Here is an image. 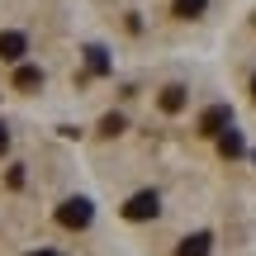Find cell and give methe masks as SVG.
I'll return each mask as SVG.
<instances>
[{
	"instance_id": "4",
	"label": "cell",
	"mask_w": 256,
	"mask_h": 256,
	"mask_svg": "<svg viewBox=\"0 0 256 256\" xmlns=\"http://www.w3.org/2000/svg\"><path fill=\"white\" fill-rule=\"evenodd\" d=\"M28 52V38L24 34H0V62H19Z\"/></svg>"
},
{
	"instance_id": "1",
	"label": "cell",
	"mask_w": 256,
	"mask_h": 256,
	"mask_svg": "<svg viewBox=\"0 0 256 256\" xmlns=\"http://www.w3.org/2000/svg\"><path fill=\"white\" fill-rule=\"evenodd\" d=\"M90 200H66L62 209H57V223L62 228H72V232H81V228H90Z\"/></svg>"
},
{
	"instance_id": "8",
	"label": "cell",
	"mask_w": 256,
	"mask_h": 256,
	"mask_svg": "<svg viewBox=\"0 0 256 256\" xmlns=\"http://www.w3.org/2000/svg\"><path fill=\"white\" fill-rule=\"evenodd\" d=\"M218 152L223 156H242V138L232 133V128H223V133H218Z\"/></svg>"
},
{
	"instance_id": "2",
	"label": "cell",
	"mask_w": 256,
	"mask_h": 256,
	"mask_svg": "<svg viewBox=\"0 0 256 256\" xmlns=\"http://www.w3.org/2000/svg\"><path fill=\"white\" fill-rule=\"evenodd\" d=\"M162 214V200H156V190H138L133 200L124 204V218H133V223H142V218H156Z\"/></svg>"
},
{
	"instance_id": "11",
	"label": "cell",
	"mask_w": 256,
	"mask_h": 256,
	"mask_svg": "<svg viewBox=\"0 0 256 256\" xmlns=\"http://www.w3.org/2000/svg\"><path fill=\"white\" fill-rule=\"evenodd\" d=\"M100 133L104 138H119L124 133V114H104V119H100Z\"/></svg>"
},
{
	"instance_id": "10",
	"label": "cell",
	"mask_w": 256,
	"mask_h": 256,
	"mask_svg": "<svg viewBox=\"0 0 256 256\" xmlns=\"http://www.w3.org/2000/svg\"><path fill=\"white\" fill-rule=\"evenodd\" d=\"M86 62H90V72H95V76L110 72V57H104V48H86Z\"/></svg>"
},
{
	"instance_id": "5",
	"label": "cell",
	"mask_w": 256,
	"mask_h": 256,
	"mask_svg": "<svg viewBox=\"0 0 256 256\" xmlns=\"http://www.w3.org/2000/svg\"><path fill=\"white\" fill-rule=\"evenodd\" d=\"M209 247H214L209 232H194V238H185L180 247H176V256H209Z\"/></svg>"
},
{
	"instance_id": "12",
	"label": "cell",
	"mask_w": 256,
	"mask_h": 256,
	"mask_svg": "<svg viewBox=\"0 0 256 256\" xmlns=\"http://www.w3.org/2000/svg\"><path fill=\"white\" fill-rule=\"evenodd\" d=\"M5 147H10V133H5V128H0V156H5Z\"/></svg>"
},
{
	"instance_id": "13",
	"label": "cell",
	"mask_w": 256,
	"mask_h": 256,
	"mask_svg": "<svg viewBox=\"0 0 256 256\" xmlns=\"http://www.w3.org/2000/svg\"><path fill=\"white\" fill-rule=\"evenodd\" d=\"M28 256H57V252H28Z\"/></svg>"
},
{
	"instance_id": "6",
	"label": "cell",
	"mask_w": 256,
	"mask_h": 256,
	"mask_svg": "<svg viewBox=\"0 0 256 256\" xmlns=\"http://www.w3.org/2000/svg\"><path fill=\"white\" fill-rule=\"evenodd\" d=\"M38 86H43V72L38 66H19L14 72V90H38Z\"/></svg>"
},
{
	"instance_id": "3",
	"label": "cell",
	"mask_w": 256,
	"mask_h": 256,
	"mask_svg": "<svg viewBox=\"0 0 256 256\" xmlns=\"http://www.w3.org/2000/svg\"><path fill=\"white\" fill-rule=\"evenodd\" d=\"M223 128H232V110H228V104H209V110L200 114V133L204 138H218Z\"/></svg>"
},
{
	"instance_id": "7",
	"label": "cell",
	"mask_w": 256,
	"mask_h": 256,
	"mask_svg": "<svg viewBox=\"0 0 256 256\" xmlns=\"http://www.w3.org/2000/svg\"><path fill=\"white\" fill-rule=\"evenodd\" d=\"M162 110L166 114H180L185 110V86H166V90H162Z\"/></svg>"
},
{
	"instance_id": "9",
	"label": "cell",
	"mask_w": 256,
	"mask_h": 256,
	"mask_svg": "<svg viewBox=\"0 0 256 256\" xmlns=\"http://www.w3.org/2000/svg\"><path fill=\"white\" fill-rule=\"evenodd\" d=\"M209 0H176V19H200Z\"/></svg>"
},
{
	"instance_id": "14",
	"label": "cell",
	"mask_w": 256,
	"mask_h": 256,
	"mask_svg": "<svg viewBox=\"0 0 256 256\" xmlns=\"http://www.w3.org/2000/svg\"><path fill=\"white\" fill-rule=\"evenodd\" d=\"M252 100H256V76H252Z\"/></svg>"
}]
</instances>
